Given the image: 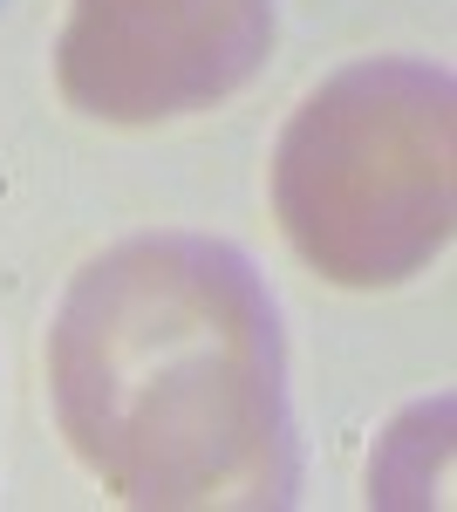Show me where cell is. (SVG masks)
I'll use <instances>...</instances> for the list:
<instances>
[{
	"label": "cell",
	"mask_w": 457,
	"mask_h": 512,
	"mask_svg": "<svg viewBox=\"0 0 457 512\" xmlns=\"http://www.w3.org/2000/svg\"><path fill=\"white\" fill-rule=\"evenodd\" d=\"M48 403L89 478L130 506L294 499L280 308L260 267L212 233H130L62 287Z\"/></svg>",
	"instance_id": "6da1fadb"
},
{
	"label": "cell",
	"mask_w": 457,
	"mask_h": 512,
	"mask_svg": "<svg viewBox=\"0 0 457 512\" xmlns=\"http://www.w3.org/2000/svg\"><path fill=\"white\" fill-rule=\"evenodd\" d=\"M457 96L437 62L369 55L307 89L273 144V219L335 287H403L451 239Z\"/></svg>",
	"instance_id": "7a4b0ae2"
},
{
	"label": "cell",
	"mask_w": 457,
	"mask_h": 512,
	"mask_svg": "<svg viewBox=\"0 0 457 512\" xmlns=\"http://www.w3.org/2000/svg\"><path fill=\"white\" fill-rule=\"evenodd\" d=\"M273 55V0H69L55 89L96 123H178L239 96Z\"/></svg>",
	"instance_id": "3957f363"
},
{
	"label": "cell",
	"mask_w": 457,
	"mask_h": 512,
	"mask_svg": "<svg viewBox=\"0 0 457 512\" xmlns=\"http://www.w3.org/2000/svg\"><path fill=\"white\" fill-rule=\"evenodd\" d=\"M444 472H451V396H430L382 431L376 465H369V499L430 506V499H444Z\"/></svg>",
	"instance_id": "277c9868"
}]
</instances>
